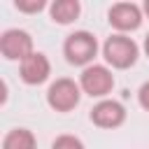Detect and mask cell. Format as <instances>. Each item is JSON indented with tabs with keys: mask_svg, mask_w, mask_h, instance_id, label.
<instances>
[{
	"mask_svg": "<svg viewBox=\"0 0 149 149\" xmlns=\"http://www.w3.org/2000/svg\"><path fill=\"white\" fill-rule=\"evenodd\" d=\"M63 54H65V61L70 65H81V68H88L91 61L95 58L98 54V40L93 33L88 30H74L72 35L65 37L63 42Z\"/></svg>",
	"mask_w": 149,
	"mask_h": 149,
	"instance_id": "obj_1",
	"label": "cell"
},
{
	"mask_svg": "<svg viewBox=\"0 0 149 149\" xmlns=\"http://www.w3.org/2000/svg\"><path fill=\"white\" fill-rule=\"evenodd\" d=\"M137 54H140V49L133 42V37L121 35V33L109 35L105 40V44H102V56H105V61L114 70H128V68H133L135 61H137Z\"/></svg>",
	"mask_w": 149,
	"mask_h": 149,
	"instance_id": "obj_2",
	"label": "cell"
},
{
	"mask_svg": "<svg viewBox=\"0 0 149 149\" xmlns=\"http://www.w3.org/2000/svg\"><path fill=\"white\" fill-rule=\"evenodd\" d=\"M79 98H81V86L70 77L56 79L47 91V102L54 112H72L79 105Z\"/></svg>",
	"mask_w": 149,
	"mask_h": 149,
	"instance_id": "obj_3",
	"label": "cell"
},
{
	"mask_svg": "<svg viewBox=\"0 0 149 149\" xmlns=\"http://www.w3.org/2000/svg\"><path fill=\"white\" fill-rule=\"evenodd\" d=\"M79 86L91 98H105L114 88V74L105 65H88V68L81 70Z\"/></svg>",
	"mask_w": 149,
	"mask_h": 149,
	"instance_id": "obj_4",
	"label": "cell"
},
{
	"mask_svg": "<svg viewBox=\"0 0 149 149\" xmlns=\"http://www.w3.org/2000/svg\"><path fill=\"white\" fill-rule=\"evenodd\" d=\"M0 54L7 61H26L33 54V37L21 28H9L0 35Z\"/></svg>",
	"mask_w": 149,
	"mask_h": 149,
	"instance_id": "obj_5",
	"label": "cell"
},
{
	"mask_svg": "<svg viewBox=\"0 0 149 149\" xmlns=\"http://www.w3.org/2000/svg\"><path fill=\"white\" fill-rule=\"evenodd\" d=\"M107 21L112 28H116L121 35L123 33H133L140 28L142 23V9L135 2H116L109 7L107 12Z\"/></svg>",
	"mask_w": 149,
	"mask_h": 149,
	"instance_id": "obj_6",
	"label": "cell"
},
{
	"mask_svg": "<svg viewBox=\"0 0 149 149\" xmlns=\"http://www.w3.org/2000/svg\"><path fill=\"white\" fill-rule=\"evenodd\" d=\"M19 74H21V79H23L28 86H37V84H42V81L49 79V74H51V63H49V58H47L42 51H33L26 61H21Z\"/></svg>",
	"mask_w": 149,
	"mask_h": 149,
	"instance_id": "obj_7",
	"label": "cell"
},
{
	"mask_svg": "<svg viewBox=\"0 0 149 149\" xmlns=\"http://www.w3.org/2000/svg\"><path fill=\"white\" fill-rule=\"evenodd\" d=\"M91 121L98 126V128H119L123 121H126V109L121 102L116 100H100L98 105H93L91 109Z\"/></svg>",
	"mask_w": 149,
	"mask_h": 149,
	"instance_id": "obj_8",
	"label": "cell"
},
{
	"mask_svg": "<svg viewBox=\"0 0 149 149\" xmlns=\"http://www.w3.org/2000/svg\"><path fill=\"white\" fill-rule=\"evenodd\" d=\"M79 12H81L79 0H56V2H51V7H49L51 19H54L56 23H61V26L72 23V21L79 16Z\"/></svg>",
	"mask_w": 149,
	"mask_h": 149,
	"instance_id": "obj_9",
	"label": "cell"
},
{
	"mask_svg": "<svg viewBox=\"0 0 149 149\" xmlns=\"http://www.w3.org/2000/svg\"><path fill=\"white\" fill-rule=\"evenodd\" d=\"M2 149H37V142L28 128H12L2 140Z\"/></svg>",
	"mask_w": 149,
	"mask_h": 149,
	"instance_id": "obj_10",
	"label": "cell"
},
{
	"mask_svg": "<svg viewBox=\"0 0 149 149\" xmlns=\"http://www.w3.org/2000/svg\"><path fill=\"white\" fill-rule=\"evenodd\" d=\"M51 149H86L84 142L74 135H58L54 142H51Z\"/></svg>",
	"mask_w": 149,
	"mask_h": 149,
	"instance_id": "obj_11",
	"label": "cell"
},
{
	"mask_svg": "<svg viewBox=\"0 0 149 149\" xmlns=\"http://www.w3.org/2000/svg\"><path fill=\"white\" fill-rule=\"evenodd\" d=\"M44 7H47L44 0H30V2H26V0H16V9H19V12H28V14H33V12H40V9H44Z\"/></svg>",
	"mask_w": 149,
	"mask_h": 149,
	"instance_id": "obj_12",
	"label": "cell"
},
{
	"mask_svg": "<svg viewBox=\"0 0 149 149\" xmlns=\"http://www.w3.org/2000/svg\"><path fill=\"white\" fill-rule=\"evenodd\" d=\"M137 100H140L142 109H147V112H149V81L140 86V91H137Z\"/></svg>",
	"mask_w": 149,
	"mask_h": 149,
	"instance_id": "obj_13",
	"label": "cell"
},
{
	"mask_svg": "<svg viewBox=\"0 0 149 149\" xmlns=\"http://www.w3.org/2000/svg\"><path fill=\"white\" fill-rule=\"evenodd\" d=\"M144 51H147V56H149V35L144 37Z\"/></svg>",
	"mask_w": 149,
	"mask_h": 149,
	"instance_id": "obj_14",
	"label": "cell"
},
{
	"mask_svg": "<svg viewBox=\"0 0 149 149\" xmlns=\"http://www.w3.org/2000/svg\"><path fill=\"white\" fill-rule=\"evenodd\" d=\"M144 14H147V16H149V0H147V2H144Z\"/></svg>",
	"mask_w": 149,
	"mask_h": 149,
	"instance_id": "obj_15",
	"label": "cell"
}]
</instances>
